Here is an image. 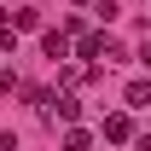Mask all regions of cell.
Here are the masks:
<instances>
[{"mask_svg": "<svg viewBox=\"0 0 151 151\" xmlns=\"http://www.w3.org/2000/svg\"><path fill=\"white\" fill-rule=\"evenodd\" d=\"M47 116H64V122H76V116H81V105H76L70 93H58V99H47Z\"/></svg>", "mask_w": 151, "mask_h": 151, "instance_id": "6da1fadb", "label": "cell"}, {"mask_svg": "<svg viewBox=\"0 0 151 151\" xmlns=\"http://www.w3.org/2000/svg\"><path fill=\"white\" fill-rule=\"evenodd\" d=\"M128 134H134L128 116H105V139H128Z\"/></svg>", "mask_w": 151, "mask_h": 151, "instance_id": "7a4b0ae2", "label": "cell"}, {"mask_svg": "<svg viewBox=\"0 0 151 151\" xmlns=\"http://www.w3.org/2000/svg\"><path fill=\"white\" fill-rule=\"evenodd\" d=\"M47 58H70V35L52 29V35H47Z\"/></svg>", "mask_w": 151, "mask_h": 151, "instance_id": "3957f363", "label": "cell"}, {"mask_svg": "<svg viewBox=\"0 0 151 151\" xmlns=\"http://www.w3.org/2000/svg\"><path fill=\"white\" fill-rule=\"evenodd\" d=\"M151 99V81H128V105H145Z\"/></svg>", "mask_w": 151, "mask_h": 151, "instance_id": "277c9868", "label": "cell"}, {"mask_svg": "<svg viewBox=\"0 0 151 151\" xmlns=\"http://www.w3.org/2000/svg\"><path fill=\"white\" fill-rule=\"evenodd\" d=\"M12 47V18H0V52Z\"/></svg>", "mask_w": 151, "mask_h": 151, "instance_id": "5b68a950", "label": "cell"}, {"mask_svg": "<svg viewBox=\"0 0 151 151\" xmlns=\"http://www.w3.org/2000/svg\"><path fill=\"white\" fill-rule=\"evenodd\" d=\"M0 151H18V139H12V134H0Z\"/></svg>", "mask_w": 151, "mask_h": 151, "instance_id": "8992f818", "label": "cell"}]
</instances>
